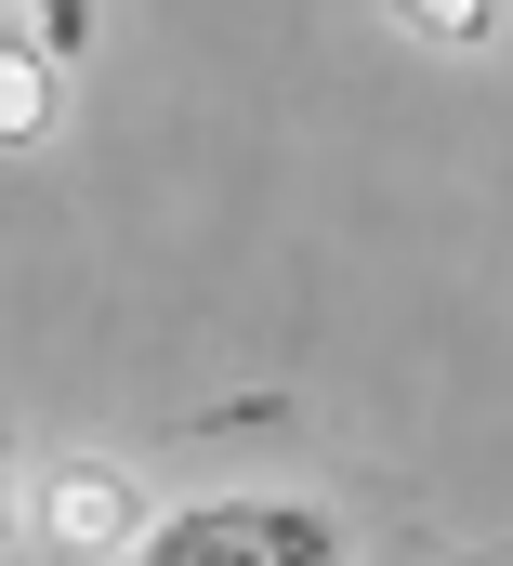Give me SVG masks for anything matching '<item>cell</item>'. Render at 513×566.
Here are the masks:
<instances>
[{
    "mask_svg": "<svg viewBox=\"0 0 513 566\" xmlns=\"http://www.w3.org/2000/svg\"><path fill=\"white\" fill-rule=\"evenodd\" d=\"M53 541H66V554H132V474H119V461H66Z\"/></svg>",
    "mask_w": 513,
    "mask_h": 566,
    "instance_id": "2",
    "label": "cell"
},
{
    "mask_svg": "<svg viewBox=\"0 0 513 566\" xmlns=\"http://www.w3.org/2000/svg\"><path fill=\"white\" fill-rule=\"evenodd\" d=\"M395 27H408V40H435V53H488L501 0H395Z\"/></svg>",
    "mask_w": 513,
    "mask_h": 566,
    "instance_id": "4",
    "label": "cell"
},
{
    "mask_svg": "<svg viewBox=\"0 0 513 566\" xmlns=\"http://www.w3.org/2000/svg\"><path fill=\"white\" fill-rule=\"evenodd\" d=\"M27 40H40L53 66H80V53H93V0H27Z\"/></svg>",
    "mask_w": 513,
    "mask_h": 566,
    "instance_id": "5",
    "label": "cell"
},
{
    "mask_svg": "<svg viewBox=\"0 0 513 566\" xmlns=\"http://www.w3.org/2000/svg\"><path fill=\"white\" fill-rule=\"evenodd\" d=\"M53 80H66V66H53L40 40H0V145H40V133H53Z\"/></svg>",
    "mask_w": 513,
    "mask_h": 566,
    "instance_id": "3",
    "label": "cell"
},
{
    "mask_svg": "<svg viewBox=\"0 0 513 566\" xmlns=\"http://www.w3.org/2000/svg\"><path fill=\"white\" fill-rule=\"evenodd\" d=\"M0 527H13V422H0Z\"/></svg>",
    "mask_w": 513,
    "mask_h": 566,
    "instance_id": "6",
    "label": "cell"
},
{
    "mask_svg": "<svg viewBox=\"0 0 513 566\" xmlns=\"http://www.w3.org/2000/svg\"><path fill=\"white\" fill-rule=\"evenodd\" d=\"M132 566H343V514L290 488H238V501H185L132 527Z\"/></svg>",
    "mask_w": 513,
    "mask_h": 566,
    "instance_id": "1",
    "label": "cell"
}]
</instances>
